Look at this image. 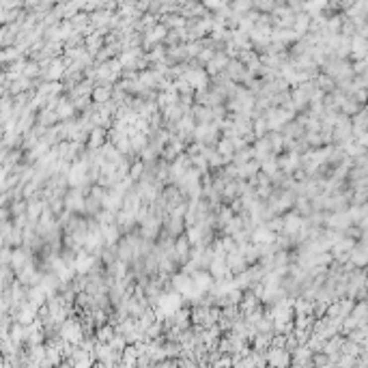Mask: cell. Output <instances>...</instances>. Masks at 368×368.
<instances>
[{"label":"cell","mask_w":368,"mask_h":368,"mask_svg":"<svg viewBox=\"0 0 368 368\" xmlns=\"http://www.w3.org/2000/svg\"><path fill=\"white\" fill-rule=\"evenodd\" d=\"M58 332H61V338H65L67 342L80 345V340H82V336H84L80 316H74V314H71L69 319H65L61 325H58Z\"/></svg>","instance_id":"6da1fadb"},{"label":"cell","mask_w":368,"mask_h":368,"mask_svg":"<svg viewBox=\"0 0 368 368\" xmlns=\"http://www.w3.org/2000/svg\"><path fill=\"white\" fill-rule=\"evenodd\" d=\"M265 360H267L269 366H291V351H287L284 347H267L265 349Z\"/></svg>","instance_id":"7a4b0ae2"},{"label":"cell","mask_w":368,"mask_h":368,"mask_svg":"<svg viewBox=\"0 0 368 368\" xmlns=\"http://www.w3.org/2000/svg\"><path fill=\"white\" fill-rule=\"evenodd\" d=\"M161 196H164L168 209H172V207H177L179 203L187 200V198H185V192L181 190L179 185H174V183H168V185L161 187Z\"/></svg>","instance_id":"3957f363"},{"label":"cell","mask_w":368,"mask_h":368,"mask_svg":"<svg viewBox=\"0 0 368 368\" xmlns=\"http://www.w3.org/2000/svg\"><path fill=\"white\" fill-rule=\"evenodd\" d=\"M183 77L190 82L192 88H207L209 86V75H207L205 69H200V67H190L183 74Z\"/></svg>","instance_id":"277c9868"},{"label":"cell","mask_w":368,"mask_h":368,"mask_svg":"<svg viewBox=\"0 0 368 368\" xmlns=\"http://www.w3.org/2000/svg\"><path fill=\"white\" fill-rule=\"evenodd\" d=\"M123 196H125L123 192L114 190V187H108L106 194H103V198H101V207L103 209H110V211H119L121 203H123Z\"/></svg>","instance_id":"5b68a950"},{"label":"cell","mask_w":368,"mask_h":368,"mask_svg":"<svg viewBox=\"0 0 368 368\" xmlns=\"http://www.w3.org/2000/svg\"><path fill=\"white\" fill-rule=\"evenodd\" d=\"M170 284H172V291H177V293L181 295H185V293H190V289H192V278L185 274V271H174V274L170 276Z\"/></svg>","instance_id":"8992f818"},{"label":"cell","mask_w":368,"mask_h":368,"mask_svg":"<svg viewBox=\"0 0 368 368\" xmlns=\"http://www.w3.org/2000/svg\"><path fill=\"white\" fill-rule=\"evenodd\" d=\"M190 278H192L194 287H196L198 291H203V293H207L213 284V276L209 274V269H196L194 274H190Z\"/></svg>","instance_id":"52a82bcc"},{"label":"cell","mask_w":368,"mask_h":368,"mask_svg":"<svg viewBox=\"0 0 368 368\" xmlns=\"http://www.w3.org/2000/svg\"><path fill=\"white\" fill-rule=\"evenodd\" d=\"M224 263H226V267L230 269V274L232 276H237V274H241V271L248 267V263H245V258L239 254V252L235 250V252H228L226 254V258H224Z\"/></svg>","instance_id":"ba28073f"},{"label":"cell","mask_w":368,"mask_h":368,"mask_svg":"<svg viewBox=\"0 0 368 368\" xmlns=\"http://www.w3.org/2000/svg\"><path fill=\"white\" fill-rule=\"evenodd\" d=\"M274 237H276L274 230H269L265 224H258V226H254V228H252L250 241H252V243H271V241H274Z\"/></svg>","instance_id":"9c48e42d"},{"label":"cell","mask_w":368,"mask_h":368,"mask_svg":"<svg viewBox=\"0 0 368 368\" xmlns=\"http://www.w3.org/2000/svg\"><path fill=\"white\" fill-rule=\"evenodd\" d=\"M159 112H161V119H164V123H177L181 116L185 114V108L179 106V101H177V103H168V106H164Z\"/></svg>","instance_id":"30bf717a"},{"label":"cell","mask_w":368,"mask_h":368,"mask_svg":"<svg viewBox=\"0 0 368 368\" xmlns=\"http://www.w3.org/2000/svg\"><path fill=\"white\" fill-rule=\"evenodd\" d=\"M258 303H261V301H258V297H256L254 293H252L250 289H243V293H241V299H239L237 308H239V312H241V314L245 316V314H248L252 308H256Z\"/></svg>","instance_id":"8fae6325"},{"label":"cell","mask_w":368,"mask_h":368,"mask_svg":"<svg viewBox=\"0 0 368 368\" xmlns=\"http://www.w3.org/2000/svg\"><path fill=\"white\" fill-rule=\"evenodd\" d=\"M252 148H254V159H258V161H263L265 157L274 155V153H271V145H269L267 136H261V138H256L254 142H252Z\"/></svg>","instance_id":"7c38bea8"},{"label":"cell","mask_w":368,"mask_h":368,"mask_svg":"<svg viewBox=\"0 0 368 368\" xmlns=\"http://www.w3.org/2000/svg\"><path fill=\"white\" fill-rule=\"evenodd\" d=\"M261 170V161L258 159H248L243 164H237V179H250Z\"/></svg>","instance_id":"4fadbf2b"},{"label":"cell","mask_w":368,"mask_h":368,"mask_svg":"<svg viewBox=\"0 0 368 368\" xmlns=\"http://www.w3.org/2000/svg\"><path fill=\"white\" fill-rule=\"evenodd\" d=\"M106 134H108L106 127H93L86 138V148H99L106 142Z\"/></svg>","instance_id":"5bb4252c"},{"label":"cell","mask_w":368,"mask_h":368,"mask_svg":"<svg viewBox=\"0 0 368 368\" xmlns=\"http://www.w3.org/2000/svg\"><path fill=\"white\" fill-rule=\"evenodd\" d=\"M161 230L170 237H177L181 232L185 230V224H183V218H168L164 224H161Z\"/></svg>","instance_id":"9a60e30c"},{"label":"cell","mask_w":368,"mask_h":368,"mask_svg":"<svg viewBox=\"0 0 368 368\" xmlns=\"http://www.w3.org/2000/svg\"><path fill=\"white\" fill-rule=\"evenodd\" d=\"M119 237H121V230H119V226H116L114 222L112 224H103L101 226V239H103V245H112L119 241Z\"/></svg>","instance_id":"2e32d148"},{"label":"cell","mask_w":368,"mask_h":368,"mask_svg":"<svg viewBox=\"0 0 368 368\" xmlns=\"http://www.w3.org/2000/svg\"><path fill=\"white\" fill-rule=\"evenodd\" d=\"M303 132H306V129H303L295 119L287 121V123H284V125L280 127V134H282V136H287V138H301Z\"/></svg>","instance_id":"e0dca14e"},{"label":"cell","mask_w":368,"mask_h":368,"mask_svg":"<svg viewBox=\"0 0 368 368\" xmlns=\"http://www.w3.org/2000/svg\"><path fill=\"white\" fill-rule=\"evenodd\" d=\"M110 90H112V86L95 84L93 90H90V101H93V103H106L110 99Z\"/></svg>","instance_id":"ac0fdd59"},{"label":"cell","mask_w":368,"mask_h":368,"mask_svg":"<svg viewBox=\"0 0 368 368\" xmlns=\"http://www.w3.org/2000/svg\"><path fill=\"white\" fill-rule=\"evenodd\" d=\"M347 338H351L355 340L358 345H368V325H358V327H353V329H349V332L345 334Z\"/></svg>","instance_id":"d6986e66"},{"label":"cell","mask_w":368,"mask_h":368,"mask_svg":"<svg viewBox=\"0 0 368 368\" xmlns=\"http://www.w3.org/2000/svg\"><path fill=\"white\" fill-rule=\"evenodd\" d=\"M351 316L360 321V325H366L368 319V308H366V299H355L353 308H351Z\"/></svg>","instance_id":"ffe728a7"},{"label":"cell","mask_w":368,"mask_h":368,"mask_svg":"<svg viewBox=\"0 0 368 368\" xmlns=\"http://www.w3.org/2000/svg\"><path fill=\"white\" fill-rule=\"evenodd\" d=\"M265 136H267V140H269V145H271V153H274V155L284 151V136L280 132H267Z\"/></svg>","instance_id":"44dd1931"},{"label":"cell","mask_w":368,"mask_h":368,"mask_svg":"<svg viewBox=\"0 0 368 368\" xmlns=\"http://www.w3.org/2000/svg\"><path fill=\"white\" fill-rule=\"evenodd\" d=\"M161 349H164L166 358H181V353H183V347L177 340H164L161 342Z\"/></svg>","instance_id":"7402d4cb"},{"label":"cell","mask_w":368,"mask_h":368,"mask_svg":"<svg viewBox=\"0 0 368 368\" xmlns=\"http://www.w3.org/2000/svg\"><path fill=\"white\" fill-rule=\"evenodd\" d=\"M101 209V200H97V198H93V196H84V207H82V216H95L97 211Z\"/></svg>","instance_id":"603a6c76"},{"label":"cell","mask_w":368,"mask_h":368,"mask_svg":"<svg viewBox=\"0 0 368 368\" xmlns=\"http://www.w3.org/2000/svg\"><path fill=\"white\" fill-rule=\"evenodd\" d=\"M316 316L314 314H293V327L295 329H310Z\"/></svg>","instance_id":"cb8c5ba5"},{"label":"cell","mask_w":368,"mask_h":368,"mask_svg":"<svg viewBox=\"0 0 368 368\" xmlns=\"http://www.w3.org/2000/svg\"><path fill=\"white\" fill-rule=\"evenodd\" d=\"M112 336H114V325H112V323H103V325L95 327V338L99 342H110Z\"/></svg>","instance_id":"d4e9b609"},{"label":"cell","mask_w":368,"mask_h":368,"mask_svg":"<svg viewBox=\"0 0 368 368\" xmlns=\"http://www.w3.org/2000/svg\"><path fill=\"white\" fill-rule=\"evenodd\" d=\"M129 142H132V151L138 155L142 148H145L148 145V136L147 134H142V132H136L134 136H129Z\"/></svg>","instance_id":"484cf974"},{"label":"cell","mask_w":368,"mask_h":368,"mask_svg":"<svg viewBox=\"0 0 368 368\" xmlns=\"http://www.w3.org/2000/svg\"><path fill=\"white\" fill-rule=\"evenodd\" d=\"M314 84H316V86H319L321 90H325V93H329V90L336 88L334 77L327 75V74H316V75H314Z\"/></svg>","instance_id":"4316f807"},{"label":"cell","mask_w":368,"mask_h":368,"mask_svg":"<svg viewBox=\"0 0 368 368\" xmlns=\"http://www.w3.org/2000/svg\"><path fill=\"white\" fill-rule=\"evenodd\" d=\"M99 261L103 263V265H110L112 261H116V243H112V245H101V250H99Z\"/></svg>","instance_id":"83f0119b"},{"label":"cell","mask_w":368,"mask_h":368,"mask_svg":"<svg viewBox=\"0 0 368 368\" xmlns=\"http://www.w3.org/2000/svg\"><path fill=\"white\" fill-rule=\"evenodd\" d=\"M142 172H145V161H142L140 157L132 159V164H129V170H127V177L132 181H138L142 177Z\"/></svg>","instance_id":"f1b7e54d"},{"label":"cell","mask_w":368,"mask_h":368,"mask_svg":"<svg viewBox=\"0 0 368 368\" xmlns=\"http://www.w3.org/2000/svg\"><path fill=\"white\" fill-rule=\"evenodd\" d=\"M159 336H164V325L159 321H153L151 325L145 327V340H153V338H159Z\"/></svg>","instance_id":"f546056e"},{"label":"cell","mask_w":368,"mask_h":368,"mask_svg":"<svg viewBox=\"0 0 368 368\" xmlns=\"http://www.w3.org/2000/svg\"><path fill=\"white\" fill-rule=\"evenodd\" d=\"M310 362H312V366H334V360L323 351H314L310 355Z\"/></svg>","instance_id":"4dcf8cb0"},{"label":"cell","mask_w":368,"mask_h":368,"mask_svg":"<svg viewBox=\"0 0 368 368\" xmlns=\"http://www.w3.org/2000/svg\"><path fill=\"white\" fill-rule=\"evenodd\" d=\"M360 108H362V103H358V101L353 99V97H347V99L342 101V106H340V112L347 114V116H353Z\"/></svg>","instance_id":"1f68e13d"},{"label":"cell","mask_w":368,"mask_h":368,"mask_svg":"<svg viewBox=\"0 0 368 368\" xmlns=\"http://www.w3.org/2000/svg\"><path fill=\"white\" fill-rule=\"evenodd\" d=\"M261 170L265 172V174H274L276 170H278V161H276V155H269V157H265L263 161H261Z\"/></svg>","instance_id":"d6a6232c"},{"label":"cell","mask_w":368,"mask_h":368,"mask_svg":"<svg viewBox=\"0 0 368 368\" xmlns=\"http://www.w3.org/2000/svg\"><path fill=\"white\" fill-rule=\"evenodd\" d=\"M93 218H95V220H97V222H99L101 226H103V224H112V222H114V211L103 209V207H101V209L97 211Z\"/></svg>","instance_id":"836d02e7"},{"label":"cell","mask_w":368,"mask_h":368,"mask_svg":"<svg viewBox=\"0 0 368 368\" xmlns=\"http://www.w3.org/2000/svg\"><path fill=\"white\" fill-rule=\"evenodd\" d=\"M190 161H192V166L196 168L198 172H207V170H209V166H207V159H205V155H203V153L190 155Z\"/></svg>","instance_id":"e575fe53"},{"label":"cell","mask_w":368,"mask_h":368,"mask_svg":"<svg viewBox=\"0 0 368 368\" xmlns=\"http://www.w3.org/2000/svg\"><path fill=\"white\" fill-rule=\"evenodd\" d=\"M334 366H342V368H355V358L347 353H338V358L334 360Z\"/></svg>","instance_id":"d590c367"},{"label":"cell","mask_w":368,"mask_h":368,"mask_svg":"<svg viewBox=\"0 0 368 368\" xmlns=\"http://www.w3.org/2000/svg\"><path fill=\"white\" fill-rule=\"evenodd\" d=\"M323 342H325V340H323V338H319V336H316V334H312V332H310V336H308V340H306V347L310 349V351H323Z\"/></svg>","instance_id":"8d00e7d4"},{"label":"cell","mask_w":368,"mask_h":368,"mask_svg":"<svg viewBox=\"0 0 368 368\" xmlns=\"http://www.w3.org/2000/svg\"><path fill=\"white\" fill-rule=\"evenodd\" d=\"M265 226H267L269 230H274V232H282V216H271L267 222H263Z\"/></svg>","instance_id":"74e56055"},{"label":"cell","mask_w":368,"mask_h":368,"mask_svg":"<svg viewBox=\"0 0 368 368\" xmlns=\"http://www.w3.org/2000/svg\"><path fill=\"white\" fill-rule=\"evenodd\" d=\"M147 121H148V127H151L153 132H155V129H159V127H164V119H161V112H159V110H155V112L148 116Z\"/></svg>","instance_id":"f35d334b"},{"label":"cell","mask_w":368,"mask_h":368,"mask_svg":"<svg viewBox=\"0 0 368 368\" xmlns=\"http://www.w3.org/2000/svg\"><path fill=\"white\" fill-rule=\"evenodd\" d=\"M177 151H174V148L170 147V145H164V148H161V153H159V157H164L166 161H172L174 157H177Z\"/></svg>","instance_id":"ab89813d"},{"label":"cell","mask_w":368,"mask_h":368,"mask_svg":"<svg viewBox=\"0 0 368 368\" xmlns=\"http://www.w3.org/2000/svg\"><path fill=\"white\" fill-rule=\"evenodd\" d=\"M293 334H295V338L299 345H306V340H308V336H310V329H295L293 327Z\"/></svg>","instance_id":"60d3db41"},{"label":"cell","mask_w":368,"mask_h":368,"mask_svg":"<svg viewBox=\"0 0 368 368\" xmlns=\"http://www.w3.org/2000/svg\"><path fill=\"white\" fill-rule=\"evenodd\" d=\"M364 69H366V61H364V58H358L355 63H351V71H353V74H364Z\"/></svg>","instance_id":"b9f144b4"},{"label":"cell","mask_w":368,"mask_h":368,"mask_svg":"<svg viewBox=\"0 0 368 368\" xmlns=\"http://www.w3.org/2000/svg\"><path fill=\"white\" fill-rule=\"evenodd\" d=\"M353 140L358 142L360 147H366V145H368V134H366V132H362V134H358V136H355Z\"/></svg>","instance_id":"7bdbcfd3"},{"label":"cell","mask_w":368,"mask_h":368,"mask_svg":"<svg viewBox=\"0 0 368 368\" xmlns=\"http://www.w3.org/2000/svg\"><path fill=\"white\" fill-rule=\"evenodd\" d=\"M88 41H90V43H88V48H90V50H93V52H95L97 48H99V39H97V37H93V39H88Z\"/></svg>","instance_id":"ee69618b"}]
</instances>
